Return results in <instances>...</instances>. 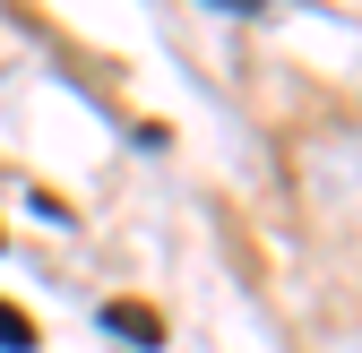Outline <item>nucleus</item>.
Returning <instances> with one entry per match:
<instances>
[{
    "mask_svg": "<svg viewBox=\"0 0 362 353\" xmlns=\"http://www.w3.org/2000/svg\"><path fill=\"white\" fill-rule=\"evenodd\" d=\"M104 328H112L129 353H156V345H164V319L147 311V301H112V311H104Z\"/></svg>",
    "mask_w": 362,
    "mask_h": 353,
    "instance_id": "obj_1",
    "label": "nucleus"
},
{
    "mask_svg": "<svg viewBox=\"0 0 362 353\" xmlns=\"http://www.w3.org/2000/svg\"><path fill=\"white\" fill-rule=\"evenodd\" d=\"M0 353H35V319L18 301H0Z\"/></svg>",
    "mask_w": 362,
    "mask_h": 353,
    "instance_id": "obj_2",
    "label": "nucleus"
},
{
    "mask_svg": "<svg viewBox=\"0 0 362 353\" xmlns=\"http://www.w3.org/2000/svg\"><path fill=\"white\" fill-rule=\"evenodd\" d=\"M224 9H259V0H224Z\"/></svg>",
    "mask_w": 362,
    "mask_h": 353,
    "instance_id": "obj_3",
    "label": "nucleus"
}]
</instances>
